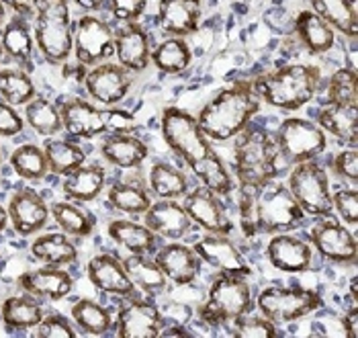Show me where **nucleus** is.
Wrapping results in <instances>:
<instances>
[{
	"instance_id": "1",
	"label": "nucleus",
	"mask_w": 358,
	"mask_h": 338,
	"mask_svg": "<svg viewBox=\"0 0 358 338\" xmlns=\"http://www.w3.org/2000/svg\"><path fill=\"white\" fill-rule=\"evenodd\" d=\"M240 227L244 236L289 232L303 222L305 213L291 191L280 183L262 187H240L238 199Z\"/></svg>"
},
{
	"instance_id": "2",
	"label": "nucleus",
	"mask_w": 358,
	"mask_h": 338,
	"mask_svg": "<svg viewBox=\"0 0 358 338\" xmlns=\"http://www.w3.org/2000/svg\"><path fill=\"white\" fill-rule=\"evenodd\" d=\"M260 111L254 80H238L220 90L196 115V123L209 141H227L244 132Z\"/></svg>"
},
{
	"instance_id": "3",
	"label": "nucleus",
	"mask_w": 358,
	"mask_h": 338,
	"mask_svg": "<svg viewBox=\"0 0 358 338\" xmlns=\"http://www.w3.org/2000/svg\"><path fill=\"white\" fill-rule=\"evenodd\" d=\"M280 152L264 127H246L236 136L234 143V176L240 187H262L275 181L280 172Z\"/></svg>"
},
{
	"instance_id": "4",
	"label": "nucleus",
	"mask_w": 358,
	"mask_h": 338,
	"mask_svg": "<svg viewBox=\"0 0 358 338\" xmlns=\"http://www.w3.org/2000/svg\"><path fill=\"white\" fill-rule=\"evenodd\" d=\"M320 83L322 72L317 66L289 64L275 72L258 76L254 80V90L271 107L297 111L315 97Z\"/></svg>"
},
{
	"instance_id": "5",
	"label": "nucleus",
	"mask_w": 358,
	"mask_h": 338,
	"mask_svg": "<svg viewBox=\"0 0 358 338\" xmlns=\"http://www.w3.org/2000/svg\"><path fill=\"white\" fill-rule=\"evenodd\" d=\"M35 43L50 64H62L74 52L68 0H35Z\"/></svg>"
},
{
	"instance_id": "6",
	"label": "nucleus",
	"mask_w": 358,
	"mask_h": 338,
	"mask_svg": "<svg viewBox=\"0 0 358 338\" xmlns=\"http://www.w3.org/2000/svg\"><path fill=\"white\" fill-rule=\"evenodd\" d=\"M252 289L246 277L220 273L209 285L207 297L199 310V318L207 326H225L252 311Z\"/></svg>"
},
{
	"instance_id": "7",
	"label": "nucleus",
	"mask_w": 358,
	"mask_h": 338,
	"mask_svg": "<svg viewBox=\"0 0 358 338\" xmlns=\"http://www.w3.org/2000/svg\"><path fill=\"white\" fill-rule=\"evenodd\" d=\"M162 138L168 148L189 167L213 152L211 141L201 132L196 117L178 107H166L160 119Z\"/></svg>"
},
{
	"instance_id": "8",
	"label": "nucleus",
	"mask_w": 358,
	"mask_h": 338,
	"mask_svg": "<svg viewBox=\"0 0 358 338\" xmlns=\"http://www.w3.org/2000/svg\"><path fill=\"white\" fill-rule=\"evenodd\" d=\"M287 189L299 203L305 216L326 218L334 211L331 209V189L328 172L315 160L295 164L291 174H289Z\"/></svg>"
},
{
	"instance_id": "9",
	"label": "nucleus",
	"mask_w": 358,
	"mask_h": 338,
	"mask_svg": "<svg viewBox=\"0 0 358 338\" xmlns=\"http://www.w3.org/2000/svg\"><path fill=\"white\" fill-rule=\"evenodd\" d=\"M258 311L275 324H289L301 320L322 308L317 291L303 287H266L256 297Z\"/></svg>"
},
{
	"instance_id": "10",
	"label": "nucleus",
	"mask_w": 358,
	"mask_h": 338,
	"mask_svg": "<svg viewBox=\"0 0 358 338\" xmlns=\"http://www.w3.org/2000/svg\"><path fill=\"white\" fill-rule=\"evenodd\" d=\"M280 158L287 164L315 160L328 148V136L311 121L301 117L285 119L275 134Z\"/></svg>"
},
{
	"instance_id": "11",
	"label": "nucleus",
	"mask_w": 358,
	"mask_h": 338,
	"mask_svg": "<svg viewBox=\"0 0 358 338\" xmlns=\"http://www.w3.org/2000/svg\"><path fill=\"white\" fill-rule=\"evenodd\" d=\"M315 220L317 222L307 232L311 246L330 262L344 265V267L357 265L358 246L355 234L346 225L331 220L330 216L315 218Z\"/></svg>"
},
{
	"instance_id": "12",
	"label": "nucleus",
	"mask_w": 358,
	"mask_h": 338,
	"mask_svg": "<svg viewBox=\"0 0 358 338\" xmlns=\"http://www.w3.org/2000/svg\"><path fill=\"white\" fill-rule=\"evenodd\" d=\"M74 52L83 66H96L115 54V33L109 23L94 15H84L74 31Z\"/></svg>"
},
{
	"instance_id": "13",
	"label": "nucleus",
	"mask_w": 358,
	"mask_h": 338,
	"mask_svg": "<svg viewBox=\"0 0 358 338\" xmlns=\"http://www.w3.org/2000/svg\"><path fill=\"white\" fill-rule=\"evenodd\" d=\"M129 302L123 304L117 311L115 320V335L119 338H158L164 330V320L160 310L136 295L127 297Z\"/></svg>"
},
{
	"instance_id": "14",
	"label": "nucleus",
	"mask_w": 358,
	"mask_h": 338,
	"mask_svg": "<svg viewBox=\"0 0 358 338\" xmlns=\"http://www.w3.org/2000/svg\"><path fill=\"white\" fill-rule=\"evenodd\" d=\"M131 72L121 64L101 62L84 76V86L90 99L110 107L119 105L127 97V92L131 90Z\"/></svg>"
},
{
	"instance_id": "15",
	"label": "nucleus",
	"mask_w": 358,
	"mask_h": 338,
	"mask_svg": "<svg viewBox=\"0 0 358 338\" xmlns=\"http://www.w3.org/2000/svg\"><path fill=\"white\" fill-rule=\"evenodd\" d=\"M8 220L19 236H33L41 232L50 220V207L37 191L23 187L8 201Z\"/></svg>"
},
{
	"instance_id": "16",
	"label": "nucleus",
	"mask_w": 358,
	"mask_h": 338,
	"mask_svg": "<svg viewBox=\"0 0 358 338\" xmlns=\"http://www.w3.org/2000/svg\"><path fill=\"white\" fill-rule=\"evenodd\" d=\"M182 205H185L191 222L209 234L227 236L234 230V224L225 213V207L220 201V195H215L213 191H209L205 187H196L193 191H189L185 195Z\"/></svg>"
},
{
	"instance_id": "17",
	"label": "nucleus",
	"mask_w": 358,
	"mask_h": 338,
	"mask_svg": "<svg viewBox=\"0 0 358 338\" xmlns=\"http://www.w3.org/2000/svg\"><path fill=\"white\" fill-rule=\"evenodd\" d=\"M193 251L199 254L203 262H207L220 273H231V275H242V277L252 275V269H250L248 260L244 258V254L223 234H207L199 238L194 242Z\"/></svg>"
},
{
	"instance_id": "18",
	"label": "nucleus",
	"mask_w": 358,
	"mask_h": 338,
	"mask_svg": "<svg viewBox=\"0 0 358 338\" xmlns=\"http://www.w3.org/2000/svg\"><path fill=\"white\" fill-rule=\"evenodd\" d=\"M141 216H143V224L148 225L156 236H162L166 240L185 238L193 225L185 205H180L174 199L152 201V205Z\"/></svg>"
},
{
	"instance_id": "19",
	"label": "nucleus",
	"mask_w": 358,
	"mask_h": 338,
	"mask_svg": "<svg viewBox=\"0 0 358 338\" xmlns=\"http://www.w3.org/2000/svg\"><path fill=\"white\" fill-rule=\"evenodd\" d=\"M86 273H88V281L103 293L117 295V297L136 295V285L127 277L123 260H119L115 254L103 253L90 258Z\"/></svg>"
},
{
	"instance_id": "20",
	"label": "nucleus",
	"mask_w": 358,
	"mask_h": 338,
	"mask_svg": "<svg viewBox=\"0 0 358 338\" xmlns=\"http://www.w3.org/2000/svg\"><path fill=\"white\" fill-rule=\"evenodd\" d=\"M271 265L282 273H305L313 267V248L293 234H275L266 246Z\"/></svg>"
},
{
	"instance_id": "21",
	"label": "nucleus",
	"mask_w": 358,
	"mask_h": 338,
	"mask_svg": "<svg viewBox=\"0 0 358 338\" xmlns=\"http://www.w3.org/2000/svg\"><path fill=\"white\" fill-rule=\"evenodd\" d=\"M115 56L129 72H143L152 59L150 33L138 23H125L115 33Z\"/></svg>"
},
{
	"instance_id": "22",
	"label": "nucleus",
	"mask_w": 358,
	"mask_h": 338,
	"mask_svg": "<svg viewBox=\"0 0 358 338\" xmlns=\"http://www.w3.org/2000/svg\"><path fill=\"white\" fill-rule=\"evenodd\" d=\"M59 115H62V125L64 129L83 140H92L96 136H103L105 129V119L103 111L96 109L92 103L83 99H66L59 103Z\"/></svg>"
},
{
	"instance_id": "23",
	"label": "nucleus",
	"mask_w": 358,
	"mask_h": 338,
	"mask_svg": "<svg viewBox=\"0 0 358 338\" xmlns=\"http://www.w3.org/2000/svg\"><path fill=\"white\" fill-rule=\"evenodd\" d=\"M158 267L162 269L168 281L174 285H191L201 273V258L194 253L193 246L180 244L178 240H172L170 244L162 246L156 258Z\"/></svg>"
},
{
	"instance_id": "24",
	"label": "nucleus",
	"mask_w": 358,
	"mask_h": 338,
	"mask_svg": "<svg viewBox=\"0 0 358 338\" xmlns=\"http://www.w3.org/2000/svg\"><path fill=\"white\" fill-rule=\"evenodd\" d=\"M19 285L25 293L33 297L55 302L70 295V291L74 289V279L62 267H41L23 273L19 277Z\"/></svg>"
},
{
	"instance_id": "25",
	"label": "nucleus",
	"mask_w": 358,
	"mask_h": 338,
	"mask_svg": "<svg viewBox=\"0 0 358 338\" xmlns=\"http://www.w3.org/2000/svg\"><path fill=\"white\" fill-rule=\"evenodd\" d=\"M203 0H158V23L168 35L187 37L201 25Z\"/></svg>"
},
{
	"instance_id": "26",
	"label": "nucleus",
	"mask_w": 358,
	"mask_h": 338,
	"mask_svg": "<svg viewBox=\"0 0 358 338\" xmlns=\"http://www.w3.org/2000/svg\"><path fill=\"white\" fill-rule=\"evenodd\" d=\"M101 154L110 167L138 169L148 160L150 148L139 138L131 136L129 132H125V134H110V136H107L101 143Z\"/></svg>"
},
{
	"instance_id": "27",
	"label": "nucleus",
	"mask_w": 358,
	"mask_h": 338,
	"mask_svg": "<svg viewBox=\"0 0 358 338\" xmlns=\"http://www.w3.org/2000/svg\"><path fill=\"white\" fill-rule=\"evenodd\" d=\"M295 33L311 56H322L330 52L336 43V31L313 10H301L295 19Z\"/></svg>"
},
{
	"instance_id": "28",
	"label": "nucleus",
	"mask_w": 358,
	"mask_h": 338,
	"mask_svg": "<svg viewBox=\"0 0 358 338\" xmlns=\"http://www.w3.org/2000/svg\"><path fill=\"white\" fill-rule=\"evenodd\" d=\"M0 45L2 52L17 62L19 68L31 72L33 70V35L25 23V17L15 15L0 33Z\"/></svg>"
},
{
	"instance_id": "29",
	"label": "nucleus",
	"mask_w": 358,
	"mask_h": 338,
	"mask_svg": "<svg viewBox=\"0 0 358 338\" xmlns=\"http://www.w3.org/2000/svg\"><path fill=\"white\" fill-rule=\"evenodd\" d=\"M105 181L107 174L105 169L99 164H88V167H78L76 170H72L70 174L64 176L62 189L66 193V197H70L72 201L78 203H88L94 201L103 193L105 189Z\"/></svg>"
},
{
	"instance_id": "30",
	"label": "nucleus",
	"mask_w": 358,
	"mask_h": 338,
	"mask_svg": "<svg viewBox=\"0 0 358 338\" xmlns=\"http://www.w3.org/2000/svg\"><path fill=\"white\" fill-rule=\"evenodd\" d=\"M31 256L45 267H64L72 265L78 258L76 244L68 238V234H43L33 240L31 244Z\"/></svg>"
},
{
	"instance_id": "31",
	"label": "nucleus",
	"mask_w": 358,
	"mask_h": 338,
	"mask_svg": "<svg viewBox=\"0 0 358 338\" xmlns=\"http://www.w3.org/2000/svg\"><path fill=\"white\" fill-rule=\"evenodd\" d=\"M107 232L115 244L131 254H152L156 251V234L145 224L131 220H113Z\"/></svg>"
},
{
	"instance_id": "32",
	"label": "nucleus",
	"mask_w": 358,
	"mask_h": 338,
	"mask_svg": "<svg viewBox=\"0 0 358 338\" xmlns=\"http://www.w3.org/2000/svg\"><path fill=\"white\" fill-rule=\"evenodd\" d=\"M311 8L334 31L355 39L358 35V0H311Z\"/></svg>"
},
{
	"instance_id": "33",
	"label": "nucleus",
	"mask_w": 358,
	"mask_h": 338,
	"mask_svg": "<svg viewBox=\"0 0 358 338\" xmlns=\"http://www.w3.org/2000/svg\"><path fill=\"white\" fill-rule=\"evenodd\" d=\"M317 127L340 141H357L358 105H328L317 115Z\"/></svg>"
},
{
	"instance_id": "34",
	"label": "nucleus",
	"mask_w": 358,
	"mask_h": 338,
	"mask_svg": "<svg viewBox=\"0 0 358 338\" xmlns=\"http://www.w3.org/2000/svg\"><path fill=\"white\" fill-rule=\"evenodd\" d=\"M0 316L8 330H31L43 320L45 311L39 306L37 297L27 293L21 297H8L2 304Z\"/></svg>"
},
{
	"instance_id": "35",
	"label": "nucleus",
	"mask_w": 358,
	"mask_h": 338,
	"mask_svg": "<svg viewBox=\"0 0 358 338\" xmlns=\"http://www.w3.org/2000/svg\"><path fill=\"white\" fill-rule=\"evenodd\" d=\"M191 169H193L194 176L203 183V187L209 189V191H213L215 195L227 197V195L234 193V189H236L234 176L227 170L225 162L220 158V154L209 152L205 158H201L199 162H194Z\"/></svg>"
},
{
	"instance_id": "36",
	"label": "nucleus",
	"mask_w": 358,
	"mask_h": 338,
	"mask_svg": "<svg viewBox=\"0 0 358 338\" xmlns=\"http://www.w3.org/2000/svg\"><path fill=\"white\" fill-rule=\"evenodd\" d=\"M123 267L131 283L139 287L143 293H158L168 283L162 269L158 267L154 258H150V254H129L123 260Z\"/></svg>"
},
{
	"instance_id": "37",
	"label": "nucleus",
	"mask_w": 358,
	"mask_h": 338,
	"mask_svg": "<svg viewBox=\"0 0 358 338\" xmlns=\"http://www.w3.org/2000/svg\"><path fill=\"white\" fill-rule=\"evenodd\" d=\"M152 62L164 74H180L191 66L193 52L185 37L170 35L162 43L156 45V50H152Z\"/></svg>"
},
{
	"instance_id": "38",
	"label": "nucleus",
	"mask_w": 358,
	"mask_h": 338,
	"mask_svg": "<svg viewBox=\"0 0 358 338\" xmlns=\"http://www.w3.org/2000/svg\"><path fill=\"white\" fill-rule=\"evenodd\" d=\"M148 181L152 193L158 199H178L189 193V176L168 162H156L150 169Z\"/></svg>"
},
{
	"instance_id": "39",
	"label": "nucleus",
	"mask_w": 358,
	"mask_h": 338,
	"mask_svg": "<svg viewBox=\"0 0 358 338\" xmlns=\"http://www.w3.org/2000/svg\"><path fill=\"white\" fill-rule=\"evenodd\" d=\"M109 203L121 213L129 216H141L150 205H152V195L150 191L139 185V183H129V181H119L113 183L107 193Z\"/></svg>"
},
{
	"instance_id": "40",
	"label": "nucleus",
	"mask_w": 358,
	"mask_h": 338,
	"mask_svg": "<svg viewBox=\"0 0 358 338\" xmlns=\"http://www.w3.org/2000/svg\"><path fill=\"white\" fill-rule=\"evenodd\" d=\"M43 152L48 167L57 176H66L86 162V152L72 141L48 138L43 143Z\"/></svg>"
},
{
	"instance_id": "41",
	"label": "nucleus",
	"mask_w": 358,
	"mask_h": 338,
	"mask_svg": "<svg viewBox=\"0 0 358 338\" xmlns=\"http://www.w3.org/2000/svg\"><path fill=\"white\" fill-rule=\"evenodd\" d=\"M50 213H52L55 224L59 225V230L66 232L68 236L86 238L94 230L92 216L72 201H55V203H52Z\"/></svg>"
},
{
	"instance_id": "42",
	"label": "nucleus",
	"mask_w": 358,
	"mask_h": 338,
	"mask_svg": "<svg viewBox=\"0 0 358 338\" xmlns=\"http://www.w3.org/2000/svg\"><path fill=\"white\" fill-rule=\"evenodd\" d=\"M72 318L76 326L90 337H105L113 328V316L94 300H78L72 306Z\"/></svg>"
},
{
	"instance_id": "43",
	"label": "nucleus",
	"mask_w": 358,
	"mask_h": 338,
	"mask_svg": "<svg viewBox=\"0 0 358 338\" xmlns=\"http://www.w3.org/2000/svg\"><path fill=\"white\" fill-rule=\"evenodd\" d=\"M0 97L13 107L27 105L37 97L33 78L23 68H4L0 70Z\"/></svg>"
},
{
	"instance_id": "44",
	"label": "nucleus",
	"mask_w": 358,
	"mask_h": 338,
	"mask_svg": "<svg viewBox=\"0 0 358 338\" xmlns=\"http://www.w3.org/2000/svg\"><path fill=\"white\" fill-rule=\"evenodd\" d=\"M25 121L35 134L43 138H54L55 134L64 129L59 109L45 97H35L25 105Z\"/></svg>"
},
{
	"instance_id": "45",
	"label": "nucleus",
	"mask_w": 358,
	"mask_h": 338,
	"mask_svg": "<svg viewBox=\"0 0 358 338\" xmlns=\"http://www.w3.org/2000/svg\"><path fill=\"white\" fill-rule=\"evenodd\" d=\"M10 167L21 178L33 181V183L41 181L50 172L43 148H39L35 143H23V146L15 148L10 154Z\"/></svg>"
},
{
	"instance_id": "46",
	"label": "nucleus",
	"mask_w": 358,
	"mask_h": 338,
	"mask_svg": "<svg viewBox=\"0 0 358 338\" xmlns=\"http://www.w3.org/2000/svg\"><path fill=\"white\" fill-rule=\"evenodd\" d=\"M328 105H358V78L352 68H340L330 76Z\"/></svg>"
},
{
	"instance_id": "47",
	"label": "nucleus",
	"mask_w": 358,
	"mask_h": 338,
	"mask_svg": "<svg viewBox=\"0 0 358 338\" xmlns=\"http://www.w3.org/2000/svg\"><path fill=\"white\" fill-rule=\"evenodd\" d=\"M231 330L229 337L234 338H276V324L271 322L268 318L260 316H250L244 314L242 318H238L236 322H231Z\"/></svg>"
},
{
	"instance_id": "48",
	"label": "nucleus",
	"mask_w": 358,
	"mask_h": 338,
	"mask_svg": "<svg viewBox=\"0 0 358 338\" xmlns=\"http://www.w3.org/2000/svg\"><path fill=\"white\" fill-rule=\"evenodd\" d=\"M33 337L37 338H76V330L74 326L59 314H50L43 316V320L35 326Z\"/></svg>"
},
{
	"instance_id": "49",
	"label": "nucleus",
	"mask_w": 358,
	"mask_h": 338,
	"mask_svg": "<svg viewBox=\"0 0 358 338\" xmlns=\"http://www.w3.org/2000/svg\"><path fill=\"white\" fill-rule=\"evenodd\" d=\"M331 209L338 211L342 222L348 225L358 224V193L357 189H340L331 193Z\"/></svg>"
},
{
	"instance_id": "50",
	"label": "nucleus",
	"mask_w": 358,
	"mask_h": 338,
	"mask_svg": "<svg viewBox=\"0 0 358 338\" xmlns=\"http://www.w3.org/2000/svg\"><path fill=\"white\" fill-rule=\"evenodd\" d=\"M331 170L340 176V178H344V181H348V183H357L358 181V152L355 148H350V150H342V152H338L334 158H331Z\"/></svg>"
},
{
	"instance_id": "51",
	"label": "nucleus",
	"mask_w": 358,
	"mask_h": 338,
	"mask_svg": "<svg viewBox=\"0 0 358 338\" xmlns=\"http://www.w3.org/2000/svg\"><path fill=\"white\" fill-rule=\"evenodd\" d=\"M148 0H109V8L115 19L121 23H138L143 15Z\"/></svg>"
},
{
	"instance_id": "52",
	"label": "nucleus",
	"mask_w": 358,
	"mask_h": 338,
	"mask_svg": "<svg viewBox=\"0 0 358 338\" xmlns=\"http://www.w3.org/2000/svg\"><path fill=\"white\" fill-rule=\"evenodd\" d=\"M25 119L17 113V107L0 101V138H15L23 132Z\"/></svg>"
},
{
	"instance_id": "53",
	"label": "nucleus",
	"mask_w": 358,
	"mask_h": 338,
	"mask_svg": "<svg viewBox=\"0 0 358 338\" xmlns=\"http://www.w3.org/2000/svg\"><path fill=\"white\" fill-rule=\"evenodd\" d=\"M105 129L110 134H125L134 127V115L121 109H107L103 111Z\"/></svg>"
},
{
	"instance_id": "54",
	"label": "nucleus",
	"mask_w": 358,
	"mask_h": 338,
	"mask_svg": "<svg viewBox=\"0 0 358 338\" xmlns=\"http://www.w3.org/2000/svg\"><path fill=\"white\" fill-rule=\"evenodd\" d=\"M8 8L15 10V15L19 17H33L35 15V0H2Z\"/></svg>"
},
{
	"instance_id": "55",
	"label": "nucleus",
	"mask_w": 358,
	"mask_h": 338,
	"mask_svg": "<svg viewBox=\"0 0 358 338\" xmlns=\"http://www.w3.org/2000/svg\"><path fill=\"white\" fill-rule=\"evenodd\" d=\"M342 324H344L346 337L348 338L358 337V306L350 308V310L344 314V318H342Z\"/></svg>"
},
{
	"instance_id": "56",
	"label": "nucleus",
	"mask_w": 358,
	"mask_h": 338,
	"mask_svg": "<svg viewBox=\"0 0 358 338\" xmlns=\"http://www.w3.org/2000/svg\"><path fill=\"white\" fill-rule=\"evenodd\" d=\"M83 10H88V13H94V10H101L105 6L107 0H74Z\"/></svg>"
},
{
	"instance_id": "57",
	"label": "nucleus",
	"mask_w": 358,
	"mask_h": 338,
	"mask_svg": "<svg viewBox=\"0 0 358 338\" xmlns=\"http://www.w3.org/2000/svg\"><path fill=\"white\" fill-rule=\"evenodd\" d=\"M160 337H164V338H172V337L193 338V335H191V332H187V328H182V326H174V328H168V330L164 328Z\"/></svg>"
},
{
	"instance_id": "58",
	"label": "nucleus",
	"mask_w": 358,
	"mask_h": 338,
	"mask_svg": "<svg viewBox=\"0 0 358 338\" xmlns=\"http://www.w3.org/2000/svg\"><path fill=\"white\" fill-rule=\"evenodd\" d=\"M350 297H352L355 306H358V279L357 277H352V279H350Z\"/></svg>"
},
{
	"instance_id": "59",
	"label": "nucleus",
	"mask_w": 358,
	"mask_h": 338,
	"mask_svg": "<svg viewBox=\"0 0 358 338\" xmlns=\"http://www.w3.org/2000/svg\"><path fill=\"white\" fill-rule=\"evenodd\" d=\"M6 224H8V211L0 205V234L6 230Z\"/></svg>"
},
{
	"instance_id": "60",
	"label": "nucleus",
	"mask_w": 358,
	"mask_h": 338,
	"mask_svg": "<svg viewBox=\"0 0 358 338\" xmlns=\"http://www.w3.org/2000/svg\"><path fill=\"white\" fill-rule=\"evenodd\" d=\"M4 15H6V8H4V2L0 0V25L4 23Z\"/></svg>"
},
{
	"instance_id": "61",
	"label": "nucleus",
	"mask_w": 358,
	"mask_h": 338,
	"mask_svg": "<svg viewBox=\"0 0 358 338\" xmlns=\"http://www.w3.org/2000/svg\"><path fill=\"white\" fill-rule=\"evenodd\" d=\"M2 57H4V52H2V45H0V64H2Z\"/></svg>"
},
{
	"instance_id": "62",
	"label": "nucleus",
	"mask_w": 358,
	"mask_h": 338,
	"mask_svg": "<svg viewBox=\"0 0 358 338\" xmlns=\"http://www.w3.org/2000/svg\"><path fill=\"white\" fill-rule=\"evenodd\" d=\"M0 164H2V150H0Z\"/></svg>"
}]
</instances>
